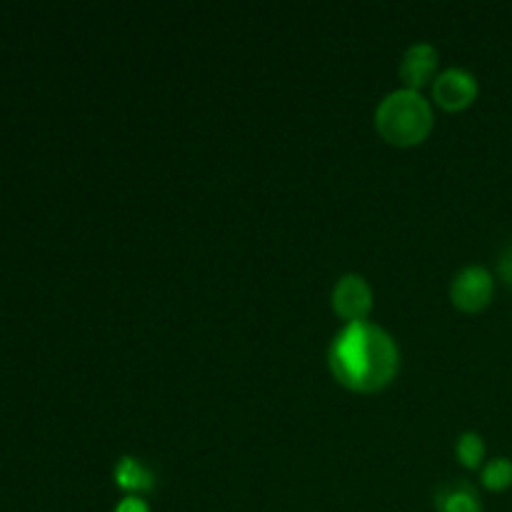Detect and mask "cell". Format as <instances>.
I'll return each instance as SVG.
<instances>
[{"label":"cell","mask_w":512,"mask_h":512,"mask_svg":"<svg viewBox=\"0 0 512 512\" xmlns=\"http://www.w3.org/2000/svg\"><path fill=\"white\" fill-rule=\"evenodd\" d=\"M328 360L340 385L355 393H375L398 373L400 350L378 325L348 323L335 335Z\"/></svg>","instance_id":"6da1fadb"},{"label":"cell","mask_w":512,"mask_h":512,"mask_svg":"<svg viewBox=\"0 0 512 512\" xmlns=\"http://www.w3.org/2000/svg\"><path fill=\"white\" fill-rule=\"evenodd\" d=\"M375 128L393 145L423 143L433 130V108L418 90H393L375 110Z\"/></svg>","instance_id":"7a4b0ae2"},{"label":"cell","mask_w":512,"mask_h":512,"mask_svg":"<svg viewBox=\"0 0 512 512\" xmlns=\"http://www.w3.org/2000/svg\"><path fill=\"white\" fill-rule=\"evenodd\" d=\"M493 290V275L483 265H468L450 283V298H453L455 308L465 310V313H478V310H483L490 303Z\"/></svg>","instance_id":"3957f363"},{"label":"cell","mask_w":512,"mask_h":512,"mask_svg":"<svg viewBox=\"0 0 512 512\" xmlns=\"http://www.w3.org/2000/svg\"><path fill=\"white\" fill-rule=\"evenodd\" d=\"M333 308L348 323H365L373 308V290L363 275H343L333 288Z\"/></svg>","instance_id":"277c9868"},{"label":"cell","mask_w":512,"mask_h":512,"mask_svg":"<svg viewBox=\"0 0 512 512\" xmlns=\"http://www.w3.org/2000/svg\"><path fill=\"white\" fill-rule=\"evenodd\" d=\"M478 95V78L465 68H448L435 78L433 98L445 110H463Z\"/></svg>","instance_id":"5b68a950"},{"label":"cell","mask_w":512,"mask_h":512,"mask_svg":"<svg viewBox=\"0 0 512 512\" xmlns=\"http://www.w3.org/2000/svg\"><path fill=\"white\" fill-rule=\"evenodd\" d=\"M438 50L430 43H415L405 50L403 63H400V78L405 80L410 90H418L420 85L428 83L433 78L435 68H438Z\"/></svg>","instance_id":"8992f818"},{"label":"cell","mask_w":512,"mask_h":512,"mask_svg":"<svg viewBox=\"0 0 512 512\" xmlns=\"http://www.w3.org/2000/svg\"><path fill=\"white\" fill-rule=\"evenodd\" d=\"M433 500L438 512H483L478 490L468 480H445L435 488Z\"/></svg>","instance_id":"52a82bcc"},{"label":"cell","mask_w":512,"mask_h":512,"mask_svg":"<svg viewBox=\"0 0 512 512\" xmlns=\"http://www.w3.org/2000/svg\"><path fill=\"white\" fill-rule=\"evenodd\" d=\"M115 485L128 493H150L155 488V473L133 455H123L113 470Z\"/></svg>","instance_id":"ba28073f"},{"label":"cell","mask_w":512,"mask_h":512,"mask_svg":"<svg viewBox=\"0 0 512 512\" xmlns=\"http://www.w3.org/2000/svg\"><path fill=\"white\" fill-rule=\"evenodd\" d=\"M455 453H458L460 463L465 468H478L485 458V443L478 433H463L455 445Z\"/></svg>","instance_id":"9c48e42d"},{"label":"cell","mask_w":512,"mask_h":512,"mask_svg":"<svg viewBox=\"0 0 512 512\" xmlns=\"http://www.w3.org/2000/svg\"><path fill=\"white\" fill-rule=\"evenodd\" d=\"M483 485L488 490H505L512 485V460L493 458L483 468Z\"/></svg>","instance_id":"30bf717a"},{"label":"cell","mask_w":512,"mask_h":512,"mask_svg":"<svg viewBox=\"0 0 512 512\" xmlns=\"http://www.w3.org/2000/svg\"><path fill=\"white\" fill-rule=\"evenodd\" d=\"M115 512H150V508L145 505V500L138 498V495H128V498H123L115 505Z\"/></svg>","instance_id":"8fae6325"},{"label":"cell","mask_w":512,"mask_h":512,"mask_svg":"<svg viewBox=\"0 0 512 512\" xmlns=\"http://www.w3.org/2000/svg\"><path fill=\"white\" fill-rule=\"evenodd\" d=\"M498 270H500V278H503L505 283H508L512 288V243L503 250V255H500Z\"/></svg>","instance_id":"7c38bea8"}]
</instances>
